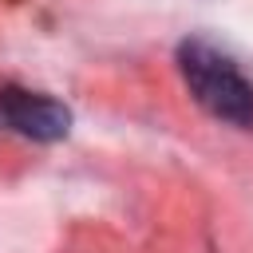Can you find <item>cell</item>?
Returning <instances> with one entry per match:
<instances>
[{"label": "cell", "instance_id": "cell-1", "mask_svg": "<svg viewBox=\"0 0 253 253\" xmlns=\"http://www.w3.org/2000/svg\"><path fill=\"white\" fill-rule=\"evenodd\" d=\"M178 71L194 103L206 107L213 119L233 123V126L253 123V79L237 67L233 55L194 36L178 43Z\"/></svg>", "mask_w": 253, "mask_h": 253}, {"label": "cell", "instance_id": "cell-2", "mask_svg": "<svg viewBox=\"0 0 253 253\" xmlns=\"http://www.w3.org/2000/svg\"><path fill=\"white\" fill-rule=\"evenodd\" d=\"M0 130L24 134L36 142H59L71 130V111L51 95L8 83L0 87Z\"/></svg>", "mask_w": 253, "mask_h": 253}]
</instances>
